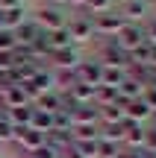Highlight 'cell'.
Returning <instances> with one entry per match:
<instances>
[{
  "instance_id": "7",
  "label": "cell",
  "mask_w": 156,
  "mask_h": 158,
  "mask_svg": "<svg viewBox=\"0 0 156 158\" xmlns=\"http://www.w3.org/2000/svg\"><path fill=\"white\" fill-rule=\"evenodd\" d=\"M118 12L124 15L127 23H145L147 18H150V3H147V0H124Z\"/></svg>"
},
{
  "instance_id": "8",
  "label": "cell",
  "mask_w": 156,
  "mask_h": 158,
  "mask_svg": "<svg viewBox=\"0 0 156 158\" xmlns=\"http://www.w3.org/2000/svg\"><path fill=\"white\" fill-rule=\"evenodd\" d=\"M115 41H118V44H121L127 53H133L136 47H141L147 38H145V29H141V23H127V27H124L121 32L115 35Z\"/></svg>"
},
{
  "instance_id": "14",
  "label": "cell",
  "mask_w": 156,
  "mask_h": 158,
  "mask_svg": "<svg viewBox=\"0 0 156 158\" xmlns=\"http://www.w3.org/2000/svg\"><path fill=\"white\" fill-rule=\"evenodd\" d=\"M44 143H47L50 149H56L59 155H62L65 149L71 147V132H59V129H50V132L44 135Z\"/></svg>"
},
{
  "instance_id": "19",
  "label": "cell",
  "mask_w": 156,
  "mask_h": 158,
  "mask_svg": "<svg viewBox=\"0 0 156 158\" xmlns=\"http://www.w3.org/2000/svg\"><path fill=\"white\" fill-rule=\"evenodd\" d=\"M27 21V9L24 6H18V9H9V12H3V29H9V32H15L21 23Z\"/></svg>"
},
{
  "instance_id": "27",
  "label": "cell",
  "mask_w": 156,
  "mask_h": 158,
  "mask_svg": "<svg viewBox=\"0 0 156 158\" xmlns=\"http://www.w3.org/2000/svg\"><path fill=\"white\" fill-rule=\"evenodd\" d=\"M141 29H145V38L147 44H156V15H150L145 23H141Z\"/></svg>"
},
{
  "instance_id": "30",
  "label": "cell",
  "mask_w": 156,
  "mask_h": 158,
  "mask_svg": "<svg viewBox=\"0 0 156 158\" xmlns=\"http://www.w3.org/2000/svg\"><path fill=\"white\" fill-rule=\"evenodd\" d=\"M141 100H145V106L156 114V88H153V85H147V88L141 91Z\"/></svg>"
},
{
  "instance_id": "28",
  "label": "cell",
  "mask_w": 156,
  "mask_h": 158,
  "mask_svg": "<svg viewBox=\"0 0 156 158\" xmlns=\"http://www.w3.org/2000/svg\"><path fill=\"white\" fill-rule=\"evenodd\" d=\"M12 68H15V56H12V50H0V73H9Z\"/></svg>"
},
{
  "instance_id": "15",
  "label": "cell",
  "mask_w": 156,
  "mask_h": 158,
  "mask_svg": "<svg viewBox=\"0 0 156 158\" xmlns=\"http://www.w3.org/2000/svg\"><path fill=\"white\" fill-rule=\"evenodd\" d=\"M33 111H35V106H21V108H6V120H9L12 126H29V120H33Z\"/></svg>"
},
{
  "instance_id": "5",
  "label": "cell",
  "mask_w": 156,
  "mask_h": 158,
  "mask_svg": "<svg viewBox=\"0 0 156 158\" xmlns=\"http://www.w3.org/2000/svg\"><path fill=\"white\" fill-rule=\"evenodd\" d=\"M100 79H103V64H100L97 59H82V62L74 68V82H82V85L97 88Z\"/></svg>"
},
{
  "instance_id": "32",
  "label": "cell",
  "mask_w": 156,
  "mask_h": 158,
  "mask_svg": "<svg viewBox=\"0 0 156 158\" xmlns=\"http://www.w3.org/2000/svg\"><path fill=\"white\" fill-rule=\"evenodd\" d=\"M24 6V0H0V12H9V9H18Z\"/></svg>"
},
{
  "instance_id": "13",
  "label": "cell",
  "mask_w": 156,
  "mask_h": 158,
  "mask_svg": "<svg viewBox=\"0 0 156 158\" xmlns=\"http://www.w3.org/2000/svg\"><path fill=\"white\" fill-rule=\"evenodd\" d=\"M38 35H41V29L35 27V23L29 21V18H27V21H24L18 29H15V41H18V44H24V47H29L35 38H38Z\"/></svg>"
},
{
  "instance_id": "18",
  "label": "cell",
  "mask_w": 156,
  "mask_h": 158,
  "mask_svg": "<svg viewBox=\"0 0 156 158\" xmlns=\"http://www.w3.org/2000/svg\"><path fill=\"white\" fill-rule=\"evenodd\" d=\"M33 106L41 108V111H47V114H56V111H59V91H44Z\"/></svg>"
},
{
  "instance_id": "33",
  "label": "cell",
  "mask_w": 156,
  "mask_h": 158,
  "mask_svg": "<svg viewBox=\"0 0 156 158\" xmlns=\"http://www.w3.org/2000/svg\"><path fill=\"white\" fill-rule=\"evenodd\" d=\"M136 155L139 158H156V152H150V149H136Z\"/></svg>"
},
{
  "instance_id": "3",
  "label": "cell",
  "mask_w": 156,
  "mask_h": 158,
  "mask_svg": "<svg viewBox=\"0 0 156 158\" xmlns=\"http://www.w3.org/2000/svg\"><path fill=\"white\" fill-rule=\"evenodd\" d=\"M91 23H94V38H115V35L127 27V21H124V15L118 9L106 12V15H94Z\"/></svg>"
},
{
  "instance_id": "36",
  "label": "cell",
  "mask_w": 156,
  "mask_h": 158,
  "mask_svg": "<svg viewBox=\"0 0 156 158\" xmlns=\"http://www.w3.org/2000/svg\"><path fill=\"white\" fill-rule=\"evenodd\" d=\"M150 68H156V44H153V50H150Z\"/></svg>"
},
{
  "instance_id": "38",
  "label": "cell",
  "mask_w": 156,
  "mask_h": 158,
  "mask_svg": "<svg viewBox=\"0 0 156 158\" xmlns=\"http://www.w3.org/2000/svg\"><path fill=\"white\" fill-rule=\"evenodd\" d=\"M0 29H3V12H0Z\"/></svg>"
},
{
  "instance_id": "35",
  "label": "cell",
  "mask_w": 156,
  "mask_h": 158,
  "mask_svg": "<svg viewBox=\"0 0 156 158\" xmlns=\"http://www.w3.org/2000/svg\"><path fill=\"white\" fill-rule=\"evenodd\" d=\"M47 3H50V6H59V9H62V6H68V0H47Z\"/></svg>"
},
{
  "instance_id": "29",
  "label": "cell",
  "mask_w": 156,
  "mask_h": 158,
  "mask_svg": "<svg viewBox=\"0 0 156 158\" xmlns=\"http://www.w3.org/2000/svg\"><path fill=\"white\" fill-rule=\"evenodd\" d=\"M15 32H9V29H0V50H15Z\"/></svg>"
},
{
  "instance_id": "17",
  "label": "cell",
  "mask_w": 156,
  "mask_h": 158,
  "mask_svg": "<svg viewBox=\"0 0 156 158\" xmlns=\"http://www.w3.org/2000/svg\"><path fill=\"white\" fill-rule=\"evenodd\" d=\"M29 129H35V132H41V135H47V132L53 129V114H47V111H41V108H35V111H33V120H29Z\"/></svg>"
},
{
  "instance_id": "34",
  "label": "cell",
  "mask_w": 156,
  "mask_h": 158,
  "mask_svg": "<svg viewBox=\"0 0 156 158\" xmlns=\"http://www.w3.org/2000/svg\"><path fill=\"white\" fill-rule=\"evenodd\" d=\"M62 158H82V155H80V152H74V149L68 147V149H65V152H62Z\"/></svg>"
},
{
  "instance_id": "21",
  "label": "cell",
  "mask_w": 156,
  "mask_h": 158,
  "mask_svg": "<svg viewBox=\"0 0 156 158\" xmlns=\"http://www.w3.org/2000/svg\"><path fill=\"white\" fill-rule=\"evenodd\" d=\"M124 79H127V70H124V68H106V64H103V79H100V85L118 88Z\"/></svg>"
},
{
  "instance_id": "23",
  "label": "cell",
  "mask_w": 156,
  "mask_h": 158,
  "mask_svg": "<svg viewBox=\"0 0 156 158\" xmlns=\"http://www.w3.org/2000/svg\"><path fill=\"white\" fill-rule=\"evenodd\" d=\"M86 9L91 12V18L94 15H106V12L115 9V0H86Z\"/></svg>"
},
{
  "instance_id": "10",
  "label": "cell",
  "mask_w": 156,
  "mask_h": 158,
  "mask_svg": "<svg viewBox=\"0 0 156 158\" xmlns=\"http://www.w3.org/2000/svg\"><path fill=\"white\" fill-rule=\"evenodd\" d=\"M71 123H74V126H100L97 106H77L74 114H71ZM74 126H71V129H74Z\"/></svg>"
},
{
  "instance_id": "11",
  "label": "cell",
  "mask_w": 156,
  "mask_h": 158,
  "mask_svg": "<svg viewBox=\"0 0 156 158\" xmlns=\"http://www.w3.org/2000/svg\"><path fill=\"white\" fill-rule=\"evenodd\" d=\"M71 100L77 102V106H94V88L91 85H82V82H74L68 88Z\"/></svg>"
},
{
  "instance_id": "22",
  "label": "cell",
  "mask_w": 156,
  "mask_h": 158,
  "mask_svg": "<svg viewBox=\"0 0 156 158\" xmlns=\"http://www.w3.org/2000/svg\"><path fill=\"white\" fill-rule=\"evenodd\" d=\"M124 152L121 143H112V141H103V138H97V158H118Z\"/></svg>"
},
{
  "instance_id": "2",
  "label": "cell",
  "mask_w": 156,
  "mask_h": 158,
  "mask_svg": "<svg viewBox=\"0 0 156 158\" xmlns=\"http://www.w3.org/2000/svg\"><path fill=\"white\" fill-rule=\"evenodd\" d=\"M97 62L106 64V68H130V53L124 50L121 44H118L115 38H103L97 47Z\"/></svg>"
},
{
  "instance_id": "40",
  "label": "cell",
  "mask_w": 156,
  "mask_h": 158,
  "mask_svg": "<svg viewBox=\"0 0 156 158\" xmlns=\"http://www.w3.org/2000/svg\"><path fill=\"white\" fill-rule=\"evenodd\" d=\"M153 120H156V114H153Z\"/></svg>"
},
{
  "instance_id": "37",
  "label": "cell",
  "mask_w": 156,
  "mask_h": 158,
  "mask_svg": "<svg viewBox=\"0 0 156 158\" xmlns=\"http://www.w3.org/2000/svg\"><path fill=\"white\" fill-rule=\"evenodd\" d=\"M68 6H86V0H68Z\"/></svg>"
},
{
  "instance_id": "12",
  "label": "cell",
  "mask_w": 156,
  "mask_h": 158,
  "mask_svg": "<svg viewBox=\"0 0 156 158\" xmlns=\"http://www.w3.org/2000/svg\"><path fill=\"white\" fill-rule=\"evenodd\" d=\"M0 106L3 108H21V106H29L27 97H24V91L18 88V85H12V88H6L3 94H0Z\"/></svg>"
},
{
  "instance_id": "6",
  "label": "cell",
  "mask_w": 156,
  "mask_h": 158,
  "mask_svg": "<svg viewBox=\"0 0 156 158\" xmlns=\"http://www.w3.org/2000/svg\"><path fill=\"white\" fill-rule=\"evenodd\" d=\"M47 62L53 64V70H71L74 73V68L82 62V53L80 47H62V50H53L47 56Z\"/></svg>"
},
{
  "instance_id": "4",
  "label": "cell",
  "mask_w": 156,
  "mask_h": 158,
  "mask_svg": "<svg viewBox=\"0 0 156 158\" xmlns=\"http://www.w3.org/2000/svg\"><path fill=\"white\" fill-rule=\"evenodd\" d=\"M68 35H71V44L80 47V44H88L94 41V23H91V15H74L68 23Z\"/></svg>"
},
{
  "instance_id": "24",
  "label": "cell",
  "mask_w": 156,
  "mask_h": 158,
  "mask_svg": "<svg viewBox=\"0 0 156 158\" xmlns=\"http://www.w3.org/2000/svg\"><path fill=\"white\" fill-rule=\"evenodd\" d=\"M141 149H150V152H156V120L145 126V141H141Z\"/></svg>"
},
{
  "instance_id": "20",
  "label": "cell",
  "mask_w": 156,
  "mask_h": 158,
  "mask_svg": "<svg viewBox=\"0 0 156 158\" xmlns=\"http://www.w3.org/2000/svg\"><path fill=\"white\" fill-rule=\"evenodd\" d=\"M47 41H50V53L53 50H62V47H74V44H71V35H68V27L47 32Z\"/></svg>"
},
{
  "instance_id": "39",
  "label": "cell",
  "mask_w": 156,
  "mask_h": 158,
  "mask_svg": "<svg viewBox=\"0 0 156 158\" xmlns=\"http://www.w3.org/2000/svg\"><path fill=\"white\" fill-rule=\"evenodd\" d=\"M153 73H156V68H153Z\"/></svg>"
},
{
  "instance_id": "26",
  "label": "cell",
  "mask_w": 156,
  "mask_h": 158,
  "mask_svg": "<svg viewBox=\"0 0 156 158\" xmlns=\"http://www.w3.org/2000/svg\"><path fill=\"white\" fill-rule=\"evenodd\" d=\"M71 114H65V111H56L53 114V129H59V132H71Z\"/></svg>"
},
{
  "instance_id": "9",
  "label": "cell",
  "mask_w": 156,
  "mask_h": 158,
  "mask_svg": "<svg viewBox=\"0 0 156 158\" xmlns=\"http://www.w3.org/2000/svg\"><path fill=\"white\" fill-rule=\"evenodd\" d=\"M124 117H127V120H136V123H150V120H153V111L145 106V100L139 97V100H130L127 106H124Z\"/></svg>"
},
{
  "instance_id": "16",
  "label": "cell",
  "mask_w": 156,
  "mask_h": 158,
  "mask_svg": "<svg viewBox=\"0 0 156 158\" xmlns=\"http://www.w3.org/2000/svg\"><path fill=\"white\" fill-rule=\"evenodd\" d=\"M118 102V88H109V85H97L94 88V106L106 108V106H115Z\"/></svg>"
},
{
  "instance_id": "31",
  "label": "cell",
  "mask_w": 156,
  "mask_h": 158,
  "mask_svg": "<svg viewBox=\"0 0 156 158\" xmlns=\"http://www.w3.org/2000/svg\"><path fill=\"white\" fill-rule=\"evenodd\" d=\"M29 158H62V155H59L56 149H50V147H47V143H44V147L33 149V152H29Z\"/></svg>"
},
{
  "instance_id": "1",
  "label": "cell",
  "mask_w": 156,
  "mask_h": 158,
  "mask_svg": "<svg viewBox=\"0 0 156 158\" xmlns=\"http://www.w3.org/2000/svg\"><path fill=\"white\" fill-rule=\"evenodd\" d=\"M29 21H33L41 32H53V29H62L65 23H68V15H65V9H59V6L44 3V6H38V9L33 12Z\"/></svg>"
},
{
  "instance_id": "25",
  "label": "cell",
  "mask_w": 156,
  "mask_h": 158,
  "mask_svg": "<svg viewBox=\"0 0 156 158\" xmlns=\"http://www.w3.org/2000/svg\"><path fill=\"white\" fill-rule=\"evenodd\" d=\"M12 129L15 126L6 120V108L0 106V143H6V141H12Z\"/></svg>"
}]
</instances>
